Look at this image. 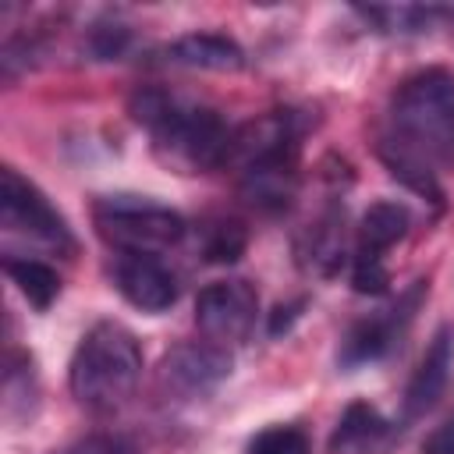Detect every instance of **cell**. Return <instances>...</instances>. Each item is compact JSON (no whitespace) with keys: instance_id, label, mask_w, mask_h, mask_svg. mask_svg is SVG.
<instances>
[{"instance_id":"1","label":"cell","mask_w":454,"mask_h":454,"mask_svg":"<svg viewBox=\"0 0 454 454\" xmlns=\"http://www.w3.org/2000/svg\"><path fill=\"white\" fill-rule=\"evenodd\" d=\"M376 149L404 188L440 206V170L454 163V71L426 67L404 78L390 96Z\"/></svg>"},{"instance_id":"2","label":"cell","mask_w":454,"mask_h":454,"mask_svg":"<svg viewBox=\"0 0 454 454\" xmlns=\"http://www.w3.org/2000/svg\"><path fill=\"white\" fill-rule=\"evenodd\" d=\"M138 128L149 131L153 153L181 174H213L231 167L234 128L206 103H192L160 85L135 89L128 103Z\"/></svg>"},{"instance_id":"3","label":"cell","mask_w":454,"mask_h":454,"mask_svg":"<svg viewBox=\"0 0 454 454\" xmlns=\"http://www.w3.org/2000/svg\"><path fill=\"white\" fill-rule=\"evenodd\" d=\"M231 167H238V188L252 209L266 216L291 209L301 184V117L294 110H266L234 128Z\"/></svg>"},{"instance_id":"4","label":"cell","mask_w":454,"mask_h":454,"mask_svg":"<svg viewBox=\"0 0 454 454\" xmlns=\"http://www.w3.org/2000/svg\"><path fill=\"white\" fill-rule=\"evenodd\" d=\"M142 369H145V355L138 337L114 319H99L82 333L71 355L67 387L85 411L114 415L131 401Z\"/></svg>"},{"instance_id":"5","label":"cell","mask_w":454,"mask_h":454,"mask_svg":"<svg viewBox=\"0 0 454 454\" xmlns=\"http://www.w3.org/2000/svg\"><path fill=\"white\" fill-rule=\"evenodd\" d=\"M92 227L117 255H160L188 234L177 209L145 195H103L92 206Z\"/></svg>"},{"instance_id":"6","label":"cell","mask_w":454,"mask_h":454,"mask_svg":"<svg viewBox=\"0 0 454 454\" xmlns=\"http://www.w3.org/2000/svg\"><path fill=\"white\" fill-rule=\"evenodd\" d=\"M0 227L7 238H18L25 245L57 255H74V234L64 213L50 202V195L35 181L18 174L14 167L0 170Z\"/></svg>"},{"instance_id":"7","label":"cell","mask_w":454,"mask_h":454,"mask_svg":"<svg viewBox=\"0 0 454 454\" xmlns=\"http://www.w3.org/2000/svg\"><path fill=\"white\" fill-rule=\"evenodd\" d=\"M408 227H411V213L404 202H394V199H380L362 213L351 241V287L358 294L387 291L390 284L387 252L408 234Z\"/></svg>"},{"instance_id":"8","label":"cell","mask_w":454,"mask_h":454,"mask_svg":"<svg viewBox=\"0 0 454 454\" xmlns=\"http://www.w3.org/2000/svg\"><path fill=\"white\" fill-rule=\"evenodd\" d=\"M429 284L426 280H415L404 294H397V301L390 309H380V312H369L362 319H355L348 326V333L340 337V348H337V365L340 369H358V365H369V362H380L383 355H390V348L404 337L415 309L422 305Z\"/></svg>"},{"instance_id":"9","label":"cell","mask_w":454,"mask_h":454,"mask_svg":"<svg viewBox=\"0 0 454 454\" xmlns=\"http://www.w3.org/2000/svg\"><path fill=\"white\" fill-rule=\"evenodd\" d=\"M259 319V291L252 280L227 277L213 280L195 294V326L206 340H216L223 348L248 340Z\"/></svg>"},{"instance_id":"10","label":"cell","mask_w":454,"mask_h":454,"mask_svg":"<svg viewBox=\"0 0 454 454\" xmlns=\"http://www.w3.org/2000/svg\"><path fill=\"white\" fill-rule=\"evenodd\" d=\"M231 348L216 340H184L170 348L160 362V390L174 401H199L209 397L231 376Z\"/></svg>"},{"instance_id":"11","label":"cell","mask_w":454,"mask_h":454,"mask_svg":"<svg viewBox=\"0 0 454 454\" xmlns=\"http://www.w3.org/2000/svg\"><path fill=\"white\" fill-rule=\"evenodd\" d=\"M294 262L309 277H337L344 262H351L348 213L344 202H326L312 220H305L294 234Z\"/></svg>"},{"instance_id":"12","label":"cell","mask_w":454,"mask_h":454,"mask_svg":"<svg viewBox=\"0 0 454 454\" xmlns=\"http://www.w3.org/2000/svg\"><path fill=\"white\" fill-rule=\"evenodd\" d=\"M110 280L121 291V298L142 312H167L181 294L177 273L160 255H114Z\"/></svg>"},{"instance_id":"13","label":"cell","mask_w":454,"mask_h":454,"mask_svg":"<svg viewBox=\"0 0 454 454\" xmlns=\"http://www.w3.org/2000/svg\"><path fill=\"white\" fill-rule=\"evenodd\" d=\"M450 365H454V326H443L429 340L426 355L419 358V365L404 387V422L426 415L440 401L447 376H450Z\"/></svg>"},{"instance_id":"14","label":"cell","mask_w":454,"mask_h":454,"mask_svg":"<svg viewBox=\"0 0 454 454\" xmlns=\"http://www.w3.org/2000/svg\"><path fill=\"white\" fill-rule=\"evenodd\" d=\"M160 53H163L167 64H177V67H199V71H238V67H245V50L231 35H220V32L181 35V39L167 43Z\"/></svg>"},{"instance_id":"15","label":"cell","mask_w":454,"mask_h":454,"mask_svg":"<svg viewBox=\"0 0 454 454\" xmlns=\"http://www.w3.org/2000/svg\"><path fill=\"white\" fill-rule=\"evenodd\" d=\"M390 436V422L380 415V408L355 401L344 408L330 433V454H376Z\"/></svg>"},{"instance_id":"16","label":"cell","mask_w":454,"mask_h":454,"mask_svg":"<svg viewBox=\"0 0 454 454\" xmlns=\"http://www.w3.org/2000/svg\"><path fill=\"white\" fill-rule=\"evenodd\" d=\"M358 14L365 21L376 25V32H390V35H422L433 32L447 21H454L450 7H422V4H401V7H358Z\"/></svg>"},{"instance_id":"17","label":"cell","mask_w":454,"mask_h":454,"mask_svg":"<svg viewBox=\"0 0 454 454\" xmlns=\"http://www.w3.org/2000/svg\"><path fill=\"white\" fill-rule=\"evenodd\" d=\"M4 273L25 294V301L35 305L39 312L50 309L60 294V277L43 259H32V255H21V252H4Z\"/></svg>"},{"instance_id":"18","label":"cell","mask_w":454,"mask_h":454,"mask_svg":"<svg viewBox=\"0 0 454 454\" xmlns=\"http://www.w3.org/2000/svg\"><path fill=\"white\" fill-rule=\"evenodd\" d=\"M195 245H199L206 262L227 266V262L241 259V252L248 245V234H245V227L234 216H206L195 227Z\"/></svg>"},{"instance_id":"19","label":"cell","mask_w":454,"mask_h":454,"mask_svg":"<svg viewBox=\"0 0 454 454\" xmlns=\"http://www.w3.org/2000/svg\"><path fill=\"white\" fill-rule=\"evenodd\" d=\"M245 454H312V440L298 426H266L248 440Z\"/></svg>"},{"instance_id":"20","label":"cell","mask_w":454,"mask_h":454,"mask_svg":"<svg viewBox=\"0 0 454 454\" xmlns=\"http://www.w3.org/2000/svg\"><path fill=\"white\" fill-rule=\"evenodd\" d=\"M128 28L117 25V21H96L92 32H89V53L99 57V60H110V57H121L128 50Z\"/></svg>"},{"instance_id":"21","label":"cell","mask_w":454,"mask_h":454,"mask_svg":"<svg viewBox=\"0 0 454 454\" xmlns=\"http://www.w3.org/2000/svg\"><path fill=\"white\" fill-rule=\"evenodd\" d=\"M53 454H131V447L121 440V436H110V433H92V436H82Z\"/></svg>"},{"instance_id":"22","label":"cell","mask_w":454,"mask_h":454,"mask_svg":"<svg viewBox=\"0 0 454 454\" xmlns=\"http://www.w3.org/2000/svg\"><path fill=\"white\" fill-rule=\"evenodd\" d=\"M422 454H454V415L443 419V422L422 440Z\"/></svg>"}]
</instances>
